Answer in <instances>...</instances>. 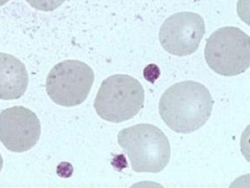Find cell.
<instances>
[{
  "instance_id": "cell-1",
  "label": "cell",
  "mask_w": 250,
  "mask_h": 188,
  "mask_svg": "<svg viewBox=\"0 0 250 188\" xmlns=\"http://www.w3.org/2000/svg\"><path fill=\"white\" fill-rule=\"evenodd\" d=\"M213 104L211 94L205 85L195 81H184L172 85L162 94L159 114L174 132L191 133L208 121Z\"/></svg>"
},
{
  "instance_id": "cell-2",
  "label": "cell",
  "mask_w": 250,
  "mask_h": 188,
  "mask_svg": "<svg viewBox=\"0 0 250 188\" xmlns=\"http://www.w3.org/2000/svg\"><path fill=\"white\" fill-rule=\"evenodd\" d=\"M118 142L137 173H159L170 160L168 138L154 125L140 123L125 128L118 133Z\"/></svg>"
},
{
  "instance_id": "cell-3",
  "label": "cell",
  "mask_w": 250,
  "mask_h": 188,
  "mask_svg": "<svg viewBox=\"0 0 250 188\" xmlns=\"http://www.w3.org/2000/svg\"><path fill=\"white\" fill-rule=\"evenodd\" d=\"M143 85L133 76L115 74L103 81L94 101L97 114L104 120L121 123L133 118L144 107Z\"/></svg>"
},
{
  "instance_id": "cell-4",
  "label": "cell",
  "mask_w": 250,
  "mask_h": 188,
  "mask_svg": "<svg viewBox=\"0 0 250 188\" xmlns=\"http://www.w3.org/2000/svg\"><path fill=\"white\" fill-rule=\"evenodd\" d=\"M206 41L205 59L218 74L236 76L250 68V38L239 28H219Z\"/></svg>"
},
{
  "instance_id": "cell-5",
  "label": "cell",
  "mask_w": 250,
  "mask_h": 188,
  "mask_svg": "<svg viewBox=\"0 0 250 188\" xmlns=\"http://www.w3.org/2000/svg\"><path fill=\"white\" fill-rule=\"evenodd\" d=\"M94 79L93 70L85 63L64 60L54 66L48 74L46 92L56 104L74 107L85 101Z\"/></svg>"
},
{
  "instance_id": "cell-6",
  "label": "cell",
  "mask_w": 250,
  "mask_h": 188,
  "mask_svg": "<svg viewBox=\"0 0 250 188\" xmlns=\"http://www.w3.org/2000/svg\"><path fill=\"white\" fill-rule=\"evenodd\" d=\"M206 33L204 20L192 12H181L169 16L159 30V41L173 55H189L197 51Z\"/></svg>"
},
{
  "instance_id": "cell-7",
  "label": "cell",
  "mask_w": 250,
  "mask_h": 188,
  "mask_svg": "<svg viewBox=\"0 0 250 188\" xmlns=\"http://www.w3.org/2000/svg\"><path fill=\"white\" fill-rule=\"evenodd\" d=\"M41 133L40 120L30 109L15 106L0 113V141L9 151L21 153L31 149Z\"/></svg>"
},
{
  "instance_id": "cell-8",
  "label": "cell",
  "mask_w": 250,
  "mask_h": 188,
  "mask_svg": "<svg viewBox=\"0 0 250 188\" xmlns=\"http://www.w3.org/2000/svg\"><path fill=\"white\" fill-rule=\"evenodd\" d=\"M28 72L15 56L0 52V99H18L28 86Z\"/></svg>"
},
{
  "instance_id": "cell-9",
  "label": "cell",
  "mask_w": 250,
  "mask_h": 188,
  "mask_svg": "<svg viewBox=\"0 0 250 188\" xmlns=\"http://www.w3.org/2000/svg\"><path fill=\"white\" fill-rule=\"evenodd\" d=\"M27 2L37 10L53 11L59 7L65 0H27Z\"/></svg>"
},
{
  "instance_id": "cell-10",
  "label": "cell",
  "mask_w": 250,
  "mask_h": 188,
  "mask_svg": "<svg viewBox=\"0 0 250 188\" xmlns=\"http://www.w3.org/2000/svg\"><path fill=\"white\" fill-rule=\"evenodd\" d=\"M143 74L147 81L154 83L155 81L160 76V70L156 65L150 64L144 69Z\"/></svg>"
},
{
  "instance_id": "cell-11",
  "label": "cell",
  "mask_w": 250,
  "mask_h": 188,
  "mask_svg": "<svg viewBox=\"0 0 250 188\" xmlns=\"http://www.w3.org/2000/svg\"><path fill=\"white\" fill-rule=\"evenodd\" d=\"M2 166H3V160H2V156L0 154V172L2 170Z\"/></svg>"
},
{
  "instance_id": "cell-12",
  "label": "cell",
  "mask_w": 250,
  "mask_h": 188,
  "mask_svg": "<svg viewBox=\"0 0 250 188\" xmlns=\"http://www.w3.org/2000/svg\"><path fill=\"white\" fill-rule=\"evenodd\" d=\"M8 1H9V0H0V6L4 5V4H6Z\"/></svg>"
}]
</instances>
